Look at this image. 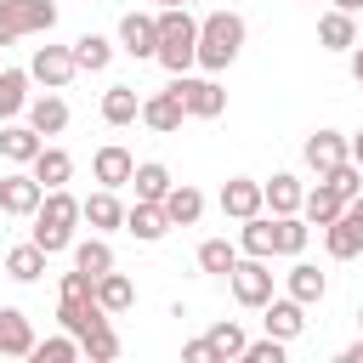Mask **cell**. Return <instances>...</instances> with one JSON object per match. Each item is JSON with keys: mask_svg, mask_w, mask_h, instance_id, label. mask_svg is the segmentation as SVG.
<instances>
[{"mask_svg": "<svg viewBox=\"0 0 363 363\" xmlns=\"http://www.w3.org/2000/svg\"><path fill=\"white\" fill-rule=\"evenodd\" d=\"M176 96H182L187 119H221L227 113V91L216 85V74H176Z\"/></svg>", "mask_w": 363, "mask_h": 363, "instance_id": "6", "label": "cell"}, {"mask_svg": "<svg viewBox=\"0 0 363 363\" xmlns=\"http://www.w3.org/2000/svg\"><path fill=\"white\" fill-rule=\"evenodd\" d=\"M79 352H85L91 363H113V357H119V335H113V323H96L91 335H79Z\"/></svg>", "mask_w": 363, "mask_h": 363, "instance_id": "39", "label": "cell"}, {"mask_svg": "<svg viewBox=\"0 0 363 363\" xmlns=\"http://www.w3.org/2000/svg\"><path fill=\"white\" fill-rule=\"evenodd\" d=\"M119 51L159 57V11H125L119 17Z\"/></svg>", "mask_w": 363, "mask_h": 363, "instance_id": "9", "label": "cell"}, {"mask_svg": "<svg viewBox=\"0 0 363 363\" xmlns=\"http://www.w3.org/2000/svg\"><path fill=\"white\" fill-rule=\"evenodd\" d=\"M130 187H136V199H147V204H164V193H170L176 182H170V170H164L159 159H142V164H136V176H130Z\"/></svg>", "mask_w": 363, "mask_h": 363, "instance_id": "29", "label": "cell"}, {"mask_svg": "<svg viewBox=\"0 0 363 363\" xmlns=\"http://www.w3.org/2000/svg\"><path fill=\"white\" fill-rule=\"evenodd\" d=\"M153 6H187V0H153Z\"/></svg>", "mask_w": 363, "mask_h": 363, "instance_id": "49", "label": "cell"}, {"mask_svg": "<svg viewBox=\"0 0 363 363\" xmlns=\"http://www.w3.org/2000/svg\"><path fill=\"white\" fill-rule=\"evenodd\" d=\"M182 363H216L210 340H204V335H199V340H187V346H182Z\"/></svg>", "mask_w": 363, "mask_h": 363, "instance_id": "43", "label": "cell"}, {"mask_svg": "<svg viewBox=\"0 0 363 363\" xmlns=\"http://www.w3.org/2000/svg\"><path fill=\"white\" fill-rule=\"evenodd\" d=\"M28 170L40 176V187H68V176H74V159H68L62 147H40Z\"/></svg>", "mask_w": 363, "mask_h": 363, "instance_id": "32", "label": "cell"}, {"mask_svg": "<svg viewBox=\"0 0 363 363\" xmlns=\"http://www.w3.org/2000/svg\"><path fill=\"white\" fill-rule=\"evenodd\" d=\"M238 227H244V233H238V250H244V255H267V261L278 255V238H272V216H267V210L250 216V221H238Z\"/></svg>", "mask_w": 363, "mask_h": 363, "instance_id": "31", "label": "cell"}, {"mask_svg": "<svg viewBox=\"0 0 363 363\" xmlns=\"http://www.w3.org/2000/svg\"><path fill=\"white\" fill-rule=\"evenodd\" d=\"M352 159H357V164H363V130H357V136H352Z\"/></svg>", "mask_w": 363, "mask_h": 363, "instance_id": "47", "label": "cell"}, {"mask_svg": "<svg viewBox=\"0 0 363 363\" xmlns=\"http://www.w3.org/2000/svg\"><path fill=\"white\" fill-rule=\"evenodd\" d=\"M340 210H346V193H340V187H329V182L318 176V187H306L301 216H306L312 227H329V221H340Z\"/></svg>", "mask_w": 363, "mask_h": 363, "instance_id": "20", "label": "cell"}, {"mask_svg": "<svg viewBox=\"0 0 363 363\" xmlns=\"http://www.w3.org/2000/svg\"><path fill=\"white\" fill-rule=\"evenodd\" d=\"M113 312L96 301V295H85V301H57V323L68 329V335H91L96 323H108Z\"/></svg>", "mask_w": 363, "mask_h": 363, "instance_id": "19", "label": "cell"}, {"mask_svg": "<svg viewBox=\"0 0 363 363\" xmlns=\"http://www.w3.org/2000/svg\"><path fill=\"white\" fill-rule=\"evenodd\" d=\"M363 34H357V11H340V6H329L323 17H318V45L323 51H352Z\"/></svg>", "mask_w": 363, "mask_h": 363, "instance_id": "15", "label": "cell"}, {"mask_svg": "<svg viewBox=\"0 0 363 363\" xmlns=\"http://www.w3.org/2000/svg\"><path fill=\"white\" fill-rule=\"evenodd\" d=\"M164 216H170V227H199V216H204V193H199L193 182H176V187L164 193Z\"/></svg>", "mask_w": 363, "mask_h": 363, "instance_id": "24", "label": "cell"}, {"mask_svg": "<svg viewBox=\"0 0 363 363\" xmlns=\"http://www.w3.org/2000/svg\"><path fill=\"white\" fill-rule=\"evenodd\" d=\"M301 153H306V170L329 176L335 164H346V159H352V136H340V130H312Z\"/></svg>", "mask_w": 363, "mask_h": 363, "instance_id": "11", "label": "cell"}, {"mask_svg": "<svg viewBox=\"0 0 363 363\" xmlns=\"http://www.w3.org/2000/svg\"><path fill=\"white\" fill-rule=\"evenodd\" d=\"M284 346H289V340H278V335L250 340V346H244V363H284Z\"/></svg>", "mask_w": 363, "mask_h": 363, "instance_id": "41", "label": "cell"}, {"mask_svg": "<svg viewBox=\"0 0 363 363\" xmlns=\"http://www.w3.org/2000/svg\"><path fill=\"white\" fill-rule=\"evenodd\" d=\"M352 79L363 85V45H352Z\"/></svg>", "mask_w": 363, "mask_h": 363, "instance_id": "46", "label": "cell"}, {"mask_svg": "<svg viewBox=\"0 0 363 363\" xmlns=\"http://www.w3.org/2000/svg\"><path fill=\"white\" fill-rule=\"evenodd\" d=\"M79 216L91 221V233H113V227H125V204H119V187H96L91 199H79Z\"/></svg>", "mask_w": 363, "mask_h": 363, "instance_id": "16", "label": "cell"}, {"mask_svg": "<svg viewBox=\"0 0 363 363\" xmlns=\"http://www.w3.org/2000/svg\"><path fill=\"white\" fill-rule=\"evenodd\" d=\"M142 119V96H136V85H108L102 91V125H136Z\"/></svg>", "mask_w": 363, "mask_h": 363, "instance_id": "21", "label": "cell"}, {"mask_svg": "<svg viewBox=\"0 0 363 363\" xmlns=\"http://www.w3.org/2000/svg\"><path fill=\"white\" fill-rule=\"evenodd\" d=\"M261 187H267V210H272V216H295V210L306 204V187H301L295 170H278V176L261 182Z\"/></svg>", "mask_w": 363, "mask_h": 363, "instance_id": "23", "label": "cell"}, {"mask_svg": "<svg viewBox=\"0 0 363 363\" xmlns=\"http://www.w3.org/2000/svg\"><path fill=\"white\" fill-rule=\"evenodd\" d=\"M340 221H346V227L357 233V244H363V193H357V199H346V210H340Z\"/></svg>", "mask_w": 363, "mask_h": 363, "instance_id": "44", "label": "cell"}, {"mask_svg": "<svg viewBox=\"0 0 363 363\" xmlns=\"http://www.w3.org/2000/svg\"><path fill=\"white\" fill-rule=\"evenodd\" d=\"M40 199H45V187H40V176H34V170H11V176H0V210H6V216L34 221Z\"/></svg>", "mask_w": 363, "mask_h": 363, "instance_id": "7", "label": "cell"}, {"mask_svg": "<svg viewBox=\"0 0 363 363\" xmlns=\"http://www.w3.org/2000/svg\"><path fill=\"white\" fill-rule=\"evenodd\" d=\"M28 125H34L40 136H62V130H68V102H62L57 91L28 96Z\"/></svg>", "mask_w": 363, "mask_h": 363, "instance_id": "22", "label": "cell"}, {"mask_svg": "<svg viewBox=\"0 0 363 363\" xmlns=\"http://www.w3.org/2000/svg\"><path fill=\"white\" fill-rule=\"evenodd\" d=\"M340 363H363V340H352V346L340 352Z\"/></svg>", "mask_w": 363, "mask_h": 363, "instance_id": "45", "label": "cell"}, {"mask_svg": "<svg viewBox=\"0 0 363 363\" xmlns=\"http://www.w3.org/2000/svg\"><path fill=\"white\" fill-rule=\"evenodd\" d=\"M357 34H363V11H357Z\"/></svg>", "mask_w": 363, "mask_h": 363, "instance_id": "51", "label": "cell"}, {"mask_svg": "<svg viewBox=\"0 0 363 363\" xmlns=\"http://www.w3.org/2000/svg\"><path fill=\"white\" fill-rule=\"evenodd\" d=\"M28 74H34L45 91H62V85L79 74V62H74V45H40V51H34V62H28Z\"/></svg>", "mask_w": 363, "mask_h": 363, "instance_id": "10", "label": "cell"}, {"mask_svg": "<svg viewBox=\"0 0 363 363\" xmlns=\"http://www.w3.org/2000/svg\"><path fill=\"white\" fill-rule=\"evenodd\" d=\"M125 233H130L136 244H159V238L170 233V216H164V204H147V199H136V204L125 210Z\"/></svg>", "mask_w": 363, "mask_h": 363, "instance_id": "17", "label": "cell"}, {"mask_svg": "<svg viewBox=\"0 0 363 363\" xmlns=\"http://www.w3.org/2000/svg\"><path fill=\"white\" fill-rule=\"evenodd\" d=\"M357 329H363V306H357Z\"/></svg>", "mask_w": 363, "mask_h": 363, "instance_id": "50", "label": "cell"}, {"mask_svg": "<svg viewBox=\"0 0 363 363\" xmlns=\"http://www.w3.org/2000/svg\"><path fill=\"white\" fill-rule=\"evenodd\" d=\"M335 6H340V11H363V0H335Z\"/></svg>", "mask_w": 363, "mask_h": 363, "instance_id": "48", "label": "cell"}, {"mask_svg": "<svg viewBox=\"0 0 363 363\" xmlns=\"http://www.w3.org/2000/svg\"><path fill=\"white\" fill-rule=\"evenodd\" d=\"M45 261H51V255H45L34 238H28V244H11V250H6V278H17V284H34V278L45 272Z\"/></svg>", "mask_w": 363, "mask_h": 363, "instance_id": "27", "label": "cell"}, {"mask_svg": "<svg viewBox=\"0 0 363 363\" xmlns=\"http://www.w3.org/2000/svg\"><path fill=\"white\" fill-rule=\"evenodd\" d=\"M85 295H96V278H91V272H79V267H74V272H62V301H85Z\"/></svg>", "mask_w": 363, "mask_h": 363, "instance_id": "42", "label": "cell"}, {"mask_svg": "<svg viewBox=\"0 0 363 363\" xmlns=\"http://www.w3.org/2000/svg\"><path fill=\"white\" fill-rule=\"evenodd\" d=\"M182 119H187V108H182V96H176V85H170V91H153V96H142V125H147V130L170 136V130H182Z\"/></svg>", "mask_w": 363, "mask_h": 363, "instance_id": "13", "label": "cell"}, {"mask_svg": "<svg viewBox=\"0 0 363 363\" xmlns=\"http://www.w3.org/2000/svg\"><path fill=\"white\" fill-rule=\"evenodd\" d=\"M261 329L278 335V340H295V335L306 329V306H301L295 295H272V301L261 306Z\"/></svg>", "mask_w": 363, "mask_h": 363, "instance_id": "12", "label": "cell"}, {"mask_svg": "<svg viewBox=\"0 0 363 363\" xmlns=\"http://www.w3.org/2000/svg\"><path fill=\"white\" fill-rule=\"evenodd\" d=\"M267 210V187L255 182V176H227L221 182V216L227 221H250V216H261Z\"/></svg>", "mask_w": 363, "mask_h": 363, "instance_id": "8", "label": "cell"}, {"mask_svg": "<svg viewBox=\"0 0 363 363\" xmlns=\"http://www.w3.org/2000/svg\"><path fill=\"white\" fill-rule=\"evenodd\" d=\"M74 267L79 272H91V278H102V272H113V244L96 233V238H79L74 244Z\"/></svg>", "mask_w": 363, "mask_h": 363, "instance_id": "33", "label": "cell"}, {"mask_svg": "<svg viewBox=\"0 0 363 363\" xmlns=\"http://www.w3.org/2000/svg\"><path fill=\"white\" fill-rule=\"evenodd\" d=\"M0 51H6V45H0ZM0 68H6V62H0Z\"/></svg>", "mask_w": 363, "mask_h": 363, "instance_id": "52", "label": "cell"}, {"mask_svg": "<svg viewBox=\"0 0 363 363\" xmlns=\"http://www.w3.org/2000/svg\"><path fill=\"white\" fill-rule=\"evenodd\" d=\"M57 6L51 0H0V45H17L23 34H51Z\"/></svg>", "mask_w": 363, "mask_h": 363, "instance_id": "4", "label": "cell"}, {"mask_svg": "<svg viewBox=\"0 0 363 363\" xmlns=\"http://www.w3.org/2000/svg\"><path fill=\"white\" fill-rule=\"evenodd\" d=\"M238 255H244L238 244H227V238H204V244H199V272H210V278H227Z\"/></svg>", "mask_w": 363, "mask_h": 363, "instance_id": "37", "label": "cell"}, {"mask_svg": "<svg viewBox=\"0 0 363 363\" xmlns=\"http://www.w3.org/2000/svg\"><path fill=\"white\" fill-rule=\"evenodd\" d=\"M323 250H329L335 261H352V255H357L363 244H357V233H352L346 221H329V227H323Z\"/></svg>", "mask_w": 363, "mask_h": 363, "instance_id": "40", "label": "cell"}, {"mask_svg": "<svg viewBox=\"0 0 363 363\" xmlns=\"http://www.w3.org/2000/svg\"><path fill=\"white\" fill-rule=\"evenodd\" d=\"M284 289H289L301 306H318V301H323V289H329V278H323L312 261H301V255H295V267L284 272Z\"/></svg>", "mask_w": 363, "mask_h": 363, "instance_id": "25", "label": "cell"}, {"mask_svg": "<svg viewBox=\"0 0 363 363\" xmlns=\"http://www.w3.org/2000/svg\"><path fill=\"white\" fill-rule=\"evenodd\" d=\"M74 357H85L79 352V335H45V340H34V363H74Z\"/></svg>", "mask_w": 363, "mask_h": 363, "instance_id": "38", "label": "cell"}, {"mask_svg": "<svg viewBox=\"0 0 363 363\" xmlns=\"http://www.w3.org/2000/svg\"><path fill=\"white\" fill-rule=\"evenodd\" d=\"M28 85H34L28 68H0V119L28 113Z\"/></svg>", "mask_w": 363, "mask_h": 363, "instance_id": "28", "label": "cell"}, {"mask_svg": "<svg viewBox=\"0 0 363 363\" xmlns=\"http://www.w3.org/2000/svg\"><path fill=\"white\" fill-rule=\"evenodd\" d=\"M40 147H45V136L34 125H6L0 130V159H11V164H34Z\"/></svg>", "mask_w": 363, "mask_h": 363, "instance_id": "26", "label": "cell"}, {"mask_svg": "<svg viewBox=\"0 0 363 363\" xmlns=\"http://www.w3.org/2000/svg\"><path fill=\"white\" fill-rule=\"evenodd\" d=\"M204 340H210V352H216V363H227V357H244V346H250V335L233 323V318H221V323H210L204 329Z\"/></svg>", "mask_w": 363, "mask_h": 363, "instance_id": "35", "label": "cell"}, {"mask_svg": "<svg viewBox=\"0 0 363 363\" xmlns=\"http://www.w3.org/2000/svg\"><path fill=\"white\" fill-rule=\"evenodd\" d=\"M96 301L119 318V312H130V306H136V284H130L125 272H102V278H96Z\"/></svg>", "mask_w": 363, "mask_h": 363, "instance_id": "34", "label": "cell"}, {"mask_svg": "<svg viewBox=\"0 0 363 363\" xmlns=\"http://www.w3.org/2000/svg\"><path fill=\"white\" fill-rule=\"evenodd\" d=\"M0 357H34V323L17 306H0Z\"/></svg>", "mask_w": 363, "mask_h": 363, "instance_id": "18", "label": "cell"}, {"mask_svg": "<svg viewBox=\"0 0 363 363\" xmlns=\"http://www.w3.org/2000/svg\"><path fill=\"white\" fill-rule=\"evenodd\" d=\"M272 238H278V255L295 261V255L306 250V238H312V221H306L301 210H295V216H272Z\"/></svg>", "mask_w": 363, "mask_h": 363, "instance_id": "30", "label": "cell"}, {"mask_svg": "<svg viewBox=\"0 0 363 363\" xmlns=\"http://www.w3.org/2000/svg\"><path fill=\"white\" fill-rule=\"evenodd\" d=\"M238 51H244V17H238V11H210V17H199V68H204V74L233 68Z\"/></svg>", "mask_w": 363, "mask_h": 363, "instance_id": "3", "label": "cell"}, {"mask_svg": "<svg viewBox=\"0 0 363 363\" xmlns=\"http://www.w3.org/2000/svg\"><path fill=\"white\" fill-rule=\"evenodd\" d=\"M227 284H233V301H238V306L261 312V306L272 301V267H267V255H238L233 272H227Z\"/></svg>", "mask_w": 363, "mask_h": 363, "instance_id": "5", "label": "cell"}, {"mask_svg": "<svg viewBox=\"0 0 363 363\" xmlns=\"http://www.w3.org/2000/svg\"><path fill=\"white\" fill-rule=\"evenodd\" d=\"M91 176H96L102 187H130V176H136V159H130V147H119V142L96 147V153H91Z\"/></svg>", "mask_w": 363, "mask_h": 363, "instance_id": "14", "label": "cell"}, {"mask_svg": "<svg viewBox=\"0 0 363 363\" xmlns=\"http://www.w3.org/2000/svg\"><path fill=\"white\" fill-rule=\"evenodd\" d=\"M85 216H79V199L68 193V187H45V199H40V210H34V244L45 250V255H62V250H74V227H79Z\"/></svg>", "mask_w": 363, "mask_h": 363, "instance_id": "1", "label": "cell"}, {"mask_svg": "<svg viewBox=\"0 0 363 363\" xmlns=\"http://www.w3.org/2000/svg\"><path fill=\"white\" fill-rule=\"evenodd\" d=\"M74 62H79V74H102V68L113 62V40H102V34H79V40H74Z\"/></svg>", "mask_w": 363, "mask_h": 363, "instance_id": "36", "label": "cell"}, {"mask_svg": "<svg viewBox=\"0 0 363 363\" xmlns=\"http://www.w3.org/2000/svg\"><path fill=\"white\" fill-rule=\"evenodd\" d=\"M159 62L164 74L199 68V17H187V6H159Z\"/></svg>", "mask_w": 363, "mask_h": 363, "instance_id": "2", "label": "cell"}]
</instances>
